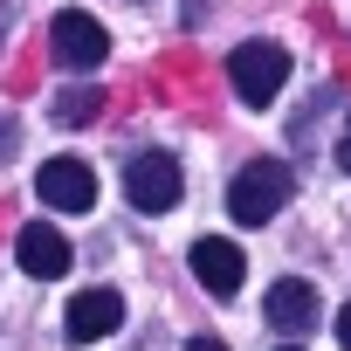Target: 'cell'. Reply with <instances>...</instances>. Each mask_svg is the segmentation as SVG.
Listing matches in <instances>:
<instances>
[{
  "label": "cell",
  "instance_id": "obj_1",
  "mask_svg": "<svg viewBox=\"0 0 351 351\" xmlns=\"http://www.w3.org/2000/svg\"><path fill=\"white\" fill-rule=\"evenodd\" d=\"M289 193H296V172L276 165V158H255V165L234 172V186H228V214H234L241 228H262V221H276V214L289 207Z\"/></svg>",
  "mask_w": 351,
  "mask_h": 351
},
{
  "label": "cell",
  "instance_id": "obj_2",
  "mask_svg": "<svg viewBox=\"0 0 351 351\" xmlns=\"http://www.w3.org/2000/svg\"><path fill=\"white\" fill-rule=\"evenodd\" d=\"M228 83H234L241 104H269V97L289 83V56H282L276 42H241V49L228 56Z\"/></svg>",
  "mask_w": 351,
  "mask_h": 351
},
{
  "label": "cell",
  "instance_id": "obj_3",
  "mask_svg": "<svg viewBox=\"0 0 351 351\" xmlns=\"http://www.w3.org/2000/svg\"><path fill=\"white\" fill-rule=\"evenodd\" d=\"M124 193L138 214H165V207H180L186 180H180V165H172V152H138L124 165Z\"/></svg>",
  "mask_w": 351,
  "mask_h": 351
},
{
  "label": "cell",
  "instance_id": "obj_4",
  "mask_svg": "<svg viewBox=\"0 0 351 351\" xmlns=\"http://www.w3.org/2000/svg\"><path fill=\"white\" fill-rule=\"evenodd\" d=\"M49 49H56V62H62V69L90 76V69L110 56V35H104V21H97V14L69 8V14H56V28H49Z\"/></svg>",
  "mask_w": 351,
  "mask_h": 351
},
{
  "label": "cell",
  "instance_id": "obj_5",
  "mask_svg": "<svg viewBox=\"0 0 351 351\" xmlns=\"http://www.w3.org/2000/svg\"><path fill=\"white\" fill-rule=\"evenodd\" d=\"M35 193H42V207H56V214H83V207H97V172H90L83 158H42Z\"/></svg>",
  "mask_w": 351,
  "mask_h": 351
},
{
  "label": "cell",
  "instance_id": "obj_6",
  "mask_svg": "<svg viewBox=\"0 0 351 351\" xmlns=\"http://www.w3.org/2000/svg\"><path fill=\"white\" fill-rule=\"evenodd\" d=\"M69 337L76 344H104L117 324H124V296L117 289H83V296H69Z\"/></svg>",
  "mask_w": 351,
  "mask_h": 351
},
{
  "label": "cell",
  "instance_id": "obj_7",
  "mask_svg": "<svg viewBox=\"0 0 351 351\" xmlns=\"http://www.w3.org/2000/svg\"><path fill=\"white\" fill-rule=\"evenodd\" d=\"M193 276H200V289H207V296H234V289H241V276H248V262H241V248H234V241L207 234V241H193Z\"/></svg>",
  "mask_w": 351,
  "mask_h": 351
},
{
  "label": "cell",
  "instance_id": "obj_8",
  "mask_svg": "<svg viewBox=\"0 0 351 351\" xmlns=\"http://www.w3.org/2000/svg\"><path fill=\"white\" fill-rule=\"evenodd\" d=\"M14 262H21V276H42V282H49V276L69 269V241H62L49 221H28V228L14 234Z\"/></svg>",
  "mask_w": 351,
  "mask_h": 351
},
{
  "label": "cell",
  "instance_id": "obj_9",
  "mask_svg": "<svg viewBox=\"0 0 351 351\" xmlns=\"http://www.w3.org/2000/svg\"><path fill=\"white\" fill-rule=\"evenodd\" d=\"M269 324L276 330H317V282H303V276H282L276 289H269Z\"/></svg>",
  "mask_w": 351,
  "mask_h": 351
},
{
  "label": "cell",
  "instance_id": "obj_10",
  "mask_svg": "<svg viewBox=\"0 0 351 351\" xmlns=\"http://www.w3.org/2000/svg\"><path fill=\"white\" fill-rule=\"evenodd\" d=\"M97 110H104V90H62L56 97V124H69V131H83Z\"/></svg>",
  "mask_w": 351,
  "mask_h": 351
},
{
  "label": "cell",
  "instance_id": "obj_11",
  "mask_svg": "<svg viewBox=\"0 0 351 351\" xmlns=\"http://www.w3.org/2000/svg\"><path fill=\"white\" fill-rule=\"evenodd\" d=\"M337 337H344V351H351V303L337 310Z\"/></svg>",
  "mask_w": 351,
  "mask_h": 351
},
{
  "label": "cell",
  "instance_id": "obj_12",
  "mask_svg": "<svg viewBox=\"0 0 351 351\" xmlns=\"http://www.w3.org/2000/svg\"><path fill=\"white\" fill-rule=\"evenodd\" d=\"M337 165L351 172V124H344V138H337Z\"/></svg>",
  "mask_w": 351,
  "mask_h": 351
},
{
  "label": "cell",
  "instance_id": "obj_13",
  "mask_svg": "<svg viewBox=\"0 0 351 351\" xmlns=\"http://www.w3.org/2000/svg\"><path fill=\"white\" fill-rule=\"evenodd\" d=\"M8 152H14V124H8V117H0V158H8Z\"/></svg>",
  "mask_w": 351,
  "mask_h": 351
},
{
  "label": "cell",
  "instance_id": "obj_14",
  "mask_svg": "<svg viewBox=\"0 0 351 351\" xmlns=\"http://www.w3.org/2000/svg\"><path fill=\"white\" fill-rule=\"evenodd\" d=\"M186 351H228V344H221V337H193Z\"/></svg>",
  "mask_w": 351,
  "mask_h": 351
},
{
  "label": "cell",
  "instance_id": "obj_15",
  "mask_svg": "<svg viewBox=\"0 0 351 351\" xmlns=\"http://www.w3.org/2000/svg\"><path fill=\"white\" fill-rule=\"evenodd\" d=\"M282 351H303V344H282Z\"/></svg>",
  "mask_w": 351,
  "mask_h": 351
}]
</instances>
